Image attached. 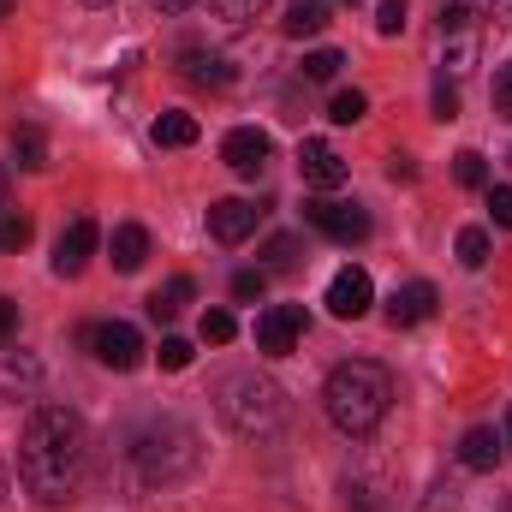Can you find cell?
<instances>
[{
    "label": "cell",
    "mask_w": 512,
    "mask_h": 512,
    "mask_svg": "<svg viewBox=\"0 0 512 512\" xmlns=\"http://www.w3.org/2000/svg\"><path fill=\"white\" fill-rule=\"evenodd\" d=\"M90 465V435L72 405H36L24 435H18V483L42 507H66L84 483Z\"/></svg>",
    "instance_id": "1"
},
{
    "label": "cell",
    "mask_w": 512,
    "mask_h": 512,
    "mask_svg": "<svg viewBox=\"0 0 512 512\" xmlns=\"http://www.w3.org/2000/svg\"><path fill=\"white\" fill-rule=\"evenodd\" d=\"M322 405H328L340 435H370V429H382L387 405H393V376L382 364H370V358H352V364H340L328 376Z\"/></svg>",
    "instance_id": "2"
},
{
    "label": "cell",
    "mask_w": 512,
    "mask_h": 512,
    "mask_svg": "<svg viewBox=\"0 0 512 512\" xmlns=\"http://www.w3.org/2000/svg\"><path fill=\"white\" fill-rule=\"evenodd\" d=\"M215 411H221V423H227L233 435L262 441V435H274V429L286 423V387L268 382V376H256V370H239V376L221 382Z\"/></svg>",
    "instance_id": "3"
},
{
    "label": "cell",
    "mask_w": 512,
    "mask_h": 512,
    "mask_svg": "<svg viewBox=\"0 0 512 512\" xmlns=\"http://www.w3.org/2000/svg\"><path fill=\"white\" fill-rule=\"evenodd\" d=\"M131 459H137V471L149 483H173V477L197 471V459H203L197 453V429L179 423V417H155V423H143L131 435Z\"/></svg>",
    "instance_id": "4"
},
{
    "label": "cell",
    "mask_w": 512,
    "mask_h": 512,
    "mask_svg": "<svg viewBox=\"0 0 512 512\" xmlns=\"http://www.w3.org/2000/svg\"><path fill=\"white\" fill-rule=\"evenodd\" d=\"M304 221H310L322 239H334V245H364V239H370V215H364L358 203L316 197V203H304Z\"/></svg>",
    "instance_id": "5"
},
{
    "label": "cell",
    "mask_w": 512,
    "mask_h": 512,
    "mask_svg": "<svg viewBox=\"0 0 512 512\" xmlns=\"http://www.w3.org/2000/svg\"><path fill=\"white\" fill-rule=\"evenodd\" d=\"M251 334H256V352H268V358L298 352V340H304V304H268L256 316Z\"/></svg>",
    "instance_id": "6"
},
{
    "label": "cell",
    "mask_w": 512,
    "mask_h": 512,
    "mask_svg": "<svg viewBox=\"0 0 512 512\" xmlns=\"http://www.w3.org/2000/svg\"><path fill=\"white\" fill-rule=\"evenodd\" d=\"M84 340H90L96 364H108V370H120V376L143 364V334H137L131 322H102V328H84Z\"/></svg>",
    "instance_id": "7"
},
{
    "label": "cell",
    "mask_w": 512,
    "mask_h": 512,
    "mask_svg": "<svg viewBox=\"0 0 512 512\" xmlns=\"http://www.w3.org/2000/svg\"><path fill=\"white\" fill-rule=\"evenodd\" d=\"M298 179H304L310 191H340V185L352 179V167H346V155H340L334 143L304 137V143H298Z\"/></svg>",
    "instance_id": "8"
},
{
    "label": "cell",
    "mask_w": 512,
    "mask_h": 512,
    "mask_svg": "<svg viewBox=\"0 0 512 512\" xmlns=\"http://www.w3.org/2000/svg\"><path fill=\"white\" fill-rule=\"evenodd\" d=\"M370 298H376V286H370V274H364L358 262H346V268L328 280V310H334L340 322H358V316L370 310Z\"/></svg>",
    "instance_id": "9"
},
{
    "label": "cell",
    "mask_w": 512,
    "mask_h": 512,
    "mask_svg": "<svg viewBox=\"0 0 512 512\" xmlns=\"http://www.w3.org/2000/svg\"><path fill=\"white\" fill-rule=\"evenodd\" d=\"M256 221H262V209L245 203V197H227V203L209 209V233H215V245H245V239L256 233Z\"/></svg>",
    "instance_id": "10"
},
{
    "label": "cell",
    "mask_w": 512,
    "mask_h": 512,
    "mask_svg": "<svg viewBox=\"0 0 512 512\" xmlns=\"http://www.w3.org/2000/svg\"><path fill=\"white\" fill-rule=\"evenodd\" d=\"M221 161H227L239 179H256V173L268 167V131H256V126L227 131V143H221Z\"/></svg>",
    "instance_id": "11"
},
{
    "label": "cell",
    "mask_w": 512,
    "mask_h": 512,
    "mask_svg": "<svg viewBox=\"0 0 512 512\" xmlns=\"http://www.w3.org/2000/svg\"><path fill=\"white\" fill-rule=\"evenodd\" d=\"M435 304H441V292H435L429 280H405V286L387 298V322H393V328H417V322L435 316Z\"/></svg>",
    "instance_id": "12"
},
{
    "label": "cell",
    "mask_w": 512,
    "mask_h": 512,
    "mask_svg": "<svg viewBox=\"0 0 512 512\" xmlns=\"http://www.w3.org/2000/svg\"><path fill=\"white\" fill-rule=\"evenodd\" d=\"M96 239H102V233H96V221H84V215H78V221L60 233V245H54V274H84V262L96 256Z\"/></svg>",
    "instance_id": "13"
},
{
    "label": "cell",
    "mask_w": 512,
    "mask_h": 512,
    "mask_svg": "<svg viewBox=\"0 0 512 512\" xmlns=\"http://www.w3.org/2000/svg\"><path fill=\"white\" fill-rule=\"evenodd\" d=\"M459 465H465V471H495V465H501V435H495L489 423L465 429V441H459Z\"/></svg>",
    "instance_id": "14"
},
{
    "label": "cell",
    "mask_w": 512,
    "mask_h": 512,
    "mask_svg": "<svg viewBox=\"0 0 512 512\" xmlns=\"http://www.w3.org/2000/svg\"><path fill=\"white\" fill-rule=\"evenodd\" d=\"M179 72H185L191 84H215V90L233 84V66H227L221 54H209V48H185V54H179Z\"/></svg>",
    "instance_id": "15"
},
{
    "label": "cell",
    "mask_w": 512,
    "mask_h": 512,
    "mask_svg": "<svg viewBox=\"0 0 512 512\" xmlns=\"http://www.w3.org/2000/svg\"><path fill=\"white\" fill-rule=\"evenodd\" d=\"M328 12H334V0H286L280 30L286 36H322L328 30Z\"/></svg>",
    "instance_id": "16"
},
{
    "label": "cell",
    "mask_w": 512,
    "mask_h": 512,
    "mask_svg": "<svg viewBox=\"0 0 512 512\" xmlns=\"http://www.w3.org/2000/svg\"><path fill=\"white\" fill-rule=\"evenodd\" d=\"M108 256H114V268H120V274H137V268L149 262V233H143L137 221L114 227V245H108Z\"/></svg>",
    "instance_id": "17"
},
{
    "label": "cell",
    "mask_w": 512,
    "mask_h": 512,
    "mask_svg": "<svg viewBox=\"0 0 512 512\" xmlns=\"http://www.w3.org/2000/svg\"><path fill=\"white\" fill-rule=\"evenodd\" d=\"M191 298H197V280H191V274H173V280H167V286L149 298V316H155V322H173V316H179Z\"/></svg>",
    "instance_id": "18"
},
{
    "label": "cell",
    "mask_w": 512,
    "mask_h": 512,
    "mask_svg": "<svg viewBox=\"0 0 512 512\" xmlns=\"http://www.w3.org/2000/svg\"><path fill=\"white\" fill-rule=\"evenodd\" d=\"M12 155H18V167L42 173V167H48V137H42V126H18L12 131Z\"/></svg>",
    "instance_id": "19"
},
{
    "label": "cell",
    "mask_w": 512,
    "mask_h": 512,
    "mask_svg": "<svg viewBox=\"0 0 512 512\" xmlns=\"http://www.w3.org/2000/svg\"><path fill=\"white\" fill-rule=\"evenodd\" d=\"M149 137H155L161 149H191V143H197V120H191V114H161Z\"/></svg>",
    "instance_id": "20"
},
{
    "label": "cell",
    "mask_w": 512,
    "mask_h": 512,
    "mask_svg": "<svg viewBox=\"0 0 512 512\" xmlns=\"http://www.w3.org/2000/svg\"><path fill=\"white\" fill-rule=\"evenodd\" d=\"M453 179H459L465 191H489V161H483L477 149H459V155H453Z\"/></svg>",
    "instance_id": "21"
},
{
    "label": "cell",
    "mask_w": 512,
    "mask_h": 512,
    "mask_svg": "<svg viewBox=\"0 0 512 512\" xmlns=\"http://www.w3.org/2000/svg\"><path fill=\"white\" fill-rule=\"evenodd\" d=\"M42 364L24 358V352H0V387H36Z\"/></svg>",
    "instance_id": "22"
},
{
    "label": "cell",
    "mask_w": 512,
    "mask_h": 512,
    "mask_svg": "<svg viewBox=\"0 0 512 512\" xmlns=\"http://www.w3.org/2000/svg\"><path fill=\"white\" fill-rule=\"evenodd\" d=\"M340 66H346V54H340V48H316V54H304V78H310V84H334V78H340Z\"/></svg>",
    "instance_id": "23"
},
{
    "label": "cell",
    "mask_w": 512,
    "mask_h": 512,
    "mask_svg": "<svg viewBox=\"0 0 512 512\" xmlns=\"http://www.w3.org/2000/svg\"><path fill=\"white\" fill-rule=\"evenodd\" d=\"M364 114H370V96H364V90H340V96L328 102V120H334V126H358Z\"/></svg>",
    "instance_id": "24"
},
{
    "label": "cell",
    "mask_w": 512,
    "mask_h": 512,
    "mask_svg": "<svg viewBox=\"0 0 512 512\" xmlns=\"http://www.w3.org/2000/svg\"><path fill=\"white\" fill-rule=\"evenodd\" d=\"M453 251H459V262H465V268H483V262H489V233H483V227H465Z\"/></svg>",
    "instance_id": "25"
},
{
    "label": "cell",
    "mask_w": 512,
    "mask_h": 512,
    "mask_svg": "<svg viewBox=\"0 0 512 512\" xmlns=\"http://www.w3.org/2000/svg\"><path fill=\"white\" fill-rule=\"evenodd\" d=\"M209 12H215L221 24H251L256 12H262V0H209Z\"/></svg>",
    "instance_id": "26"
},
{
    "label": "cell",
    "mask_w": 512,
    "mask_h": 512,
    "mask_svg": "<svg viewBox=\"0 0 512 512\" xmlns=\"http://www.w3.org/2000/svg\"><path fill=\"white\" fill-rule=\"evenodd\" d=\"M239 334V322H233V310H203V340H215V346H227Z\"/></svg>",
    "instance_id": "27"
},
{
    "label": "cell",
    "mask_w": 512,
    "mask_h": 512,
    "mask_svg": "<svg viewBox=\"0 0 512 512\" xmlns=\"http://www.w3.org/2000/svg\"><path fill=\"white\" fill-rule=\"evenodd\" d=\"M30 245V215H0V251H24Z\"/></svg>",
    "instance_id": "28"
},
{
    "label": "cell",
    "mask_w": 512,
    "mask_h": 512,
    "mask_svg": "<svg viewBox=\"0 0 512 512\" xmlns=\"http://www.w3.org/2000/svg\"><path fill=\"white\" fill-rule=\"evenodd\" d=\"M262 286H268V274H262V268H239V274H233V298H239V304L262 298Z\"/></svg>",
    "instance_id": "29"
},
{
    "label": "cell",
    "mask_w": 512,
    "mask_h": 512,
    "mask_svg": "<svg viewBox=\"0 0 512 512\" xmlns=\"http://www.w3.org/2000/svg\"><path fill=\"white\" fill-rule=\"evenodd\" d=\"M376 30H382V36H399V30H405V0H382V6H376Z\"/></svg>",
    "instance_id": "30"
},
{
    "label": "cell",
    "mask_w": 512,
    "mask_h": 512,
    "mask_svg": "<svg viewBox=\"0 0 512 512\" xmlns=\"http://www.w3.org/2000/svg\"><path fill=\"white\" fill-rule=\"evenodd\" d=\"M489 215H495V227L512 233V185H489Z\"/></svg>",
    "instance_id": "31"
},
{
    "label": "cell",
    "mask_w": 512,
    "mask_h": 512,
    "mask_svg": "<svg viewBox=\"0 0 512 512\" xmlns=\"http://www.w3.org/2000/svg\"><path fill=\"white\" fill-rule=\"evenodd\" d=\"M155 358H161V370H185L191 364V340H161Z\"/></svg>",
    "instance_id": "32"
},
{
    "label": "cell",
    "mask_w": 512,
    "mask_h": 512,
    "mask_svg": "<svg viewBox=\"0 0 512 512\" xmlns=\"http://www.w3.org/2000/svg\"><path fill=\"white\" fill-rule=\"evenodd\" d=\"M268 268H298V239H268Z\"/></svg>",
    "instance_id": "33"
},
{
    "label": "cell",
    "mask_w": 512,
    "mask_h": 512,
    "mask_svg": "<svg viewBox=\"0 0 512 512\" xmlns=\"http://www.w3.org/2000/svg\"><path fill=\"white\" fill-rule=\"evenodd\" d=\"M435 120H459V90H453L447 78L435 84Z\"/></svg>",
    "instance_id": "34"
},
{
    "label": "cell",
    "mask_w": 512,
    "mask_h": 512,
    "mask_svg": "<svg viewBox=\"0 0 512 512\" xmlns=\"http://www.w3.org/2000/svg\"><path fill=\"white\" fill-rule=\"evenodd\" d=\"M495 114H501V120H512V66H501V72H495Z\"/></svg>",
    "instance_id": "35"
},
{
    "label": "cell",
    "mask_w": 512,
    "mask_h": 512,
    "mask_svg": "<svg viewBox=\"0 0 512 512\" xmlns=\"http://www.w3.org/2000/svg\"><path fill=\"white\" fill-rule=\"evenodd\" d=\"M12 334H18V304L0 298V346H12Z\"/></svg>",
    "instance_id": "36"
},
{
    "label": "cell",
    "mask_w": 512,
    "mask_h": 512,
    "mask_svg": "<svg viewBox=\"0 0 512 512\" xmlns=\"http://www.w3.org/2000/svg\"><path fill=\"white\" fill-rule=\"evenodd\" d=\"M411 173H417V167H411L405 155H393V161H387V179H393V185H399V179H411Z\"/></svg>",
    "instance_id": "37"
},
{
    "label": "cell",
    "mask_w": 512,
    "mask_h": 512,
    "mask_svg": "<svg viewBox=\"0 0 512 512\" xmlns=\"http://www.w3.org/2000/svg\"><path fill=\"white\" fill-rule=\"evenodd\" d=\"M149 6H155V12H191L197 0H149Z\"/></svg>",
    "instance_id": "38"
},
{
    "label": "cell",
    "mask_w": 512,
    "mask_h": 512,
    "mask_svg": "<svg viewBox=\"0 0 512 512\" xmlns=\"http://www.w3.org/2000/svg\"><path fill=\"white\" fill-rule=\"evenodd\" d=\"M6 191H12V185H6V167H0V209H6Z\"/></svg>",
    "instance_id": "39"
},
{
    "label": "cell",
    "mask_w": 512,
    "mask_h": 512,
    "mask_svg": "<svg viewBox=\"0 0 512 512\" xmlns=\"http://www.w3.org/2000/svg\"><path fill=\"white\" fill-rule=\"evenodd\" d=\"M0 501H6V465H0Z\"/></svg>",
    "instance_id": "40"
},
{
    "label": "cell",
    "mask_w": 512,
    "mask_h": 512,
    "mask_svg": "<svg viewBox=\"0 0 512 512\" xmlns=\"http://www.w3.org/2000/svg\"><path fill=\"white\" fill-rule=\"evenodd\" d=\"M6 12H12V0H0V18H6Z\"/></svg>",
    "instance_id": "41"
},
{
    "label": "cell",
    "mask_w": 512,
    "mask_h": 512,
    "mask_svg": "<svg viewBox=\"0 0 512 512\" xmlns=\"http://www.w3.org/2000/svg\"><path fill=\"white\" fill-rule=\"evenodd\" d=\"M84 6H108V0H84Z\"/></svg>",
    "instance_id": "42"
},
{
    "label": "cell",
    "mask_w": 512,
    "mask_h": 512,
    "mask_svg": "<svg viewBox=\"0 0 512 512\" xmlns=\"http://www.w3.org/2000/svg\"><path fill=\"white\" fill-rule=\"evenodd\" d=\"M507 435H512V417H507Z\"/></svg>",
    "instance_id": "43"
},
{
    "label": "cell",
    "mask_w": 512,
    "mask_h": 512,
    "mask_svg": "<svg viewBox=\"0 0 512 512\" xmlns=\"http://www.w3.org/2000/svg\"><path fill=\"white\" fill-rule=\"evenodd\" d=\"M352 6H358V0H352Z\"/></svg>",
    "instance_id": "44"
}]
</instances>
